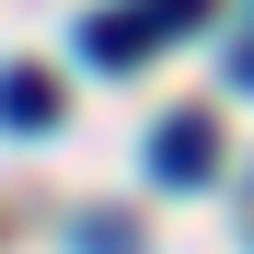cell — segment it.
Masks as SVG:
<instances>
[{
    "label": "cell",
    "instance_id": "4",
    "mask_svg": "<svg viewBox=\"0 0 254 254\" xmlns=\"http://www.w3.org/2000/svg\"><path fill=\"white\" fill-rule=\"evenodd\" d=\"M81 254H139V243H127V220H81Z\"/></svg>",
    "mask_w": 254,
    "mask_h": 254
},
{
    "label": "cell",
    "instance_id": "3",
    "mask_svg": "<svg viewBox=\"0 0 254 254\" xmlns=\"http://www.w3.org/2000/svg\"><path fill=\"white\" fill-rule=\"evenodd\" d=\"M58 116V81L47 69H0V127H47Z\"/></svg>",
    "mask_w": 254,
    "mask_h": 254
},
{
    "label": "cell",
    "instance_id": "2",
    "mask_svg": "<svg viewBox=\"0 0 254 254\" xmlns=\"http://www.w3.org/2000/svg\"><path fill=\"white\" fill-rule=\"evenodd\" d=\"M150 174H162V185H208V174H220L208 116H162V127H150Z\"/></svg>",
    "mask_w": 254,
    "mask_h": 254
},
{
    "label": "cell",
    "instance_id": "1",
    "mask_svg": "<svg viewBox=\"0 0 254 254\" xmlns=\"http://www.w3.org/2000/svg\"><path fill=\"white\" fill-rule=\"evenodd\" d=\"M185 23H208V0H116V12L81 23V58L93 69H139L162 35H185Z\"/></svg>",
    "mask_w": 254,
    "mask_h": 254
},
{
    "label": "cell",
    "instance_id": "5",
    "mask_svg": "<svg viewBox=\"0 0 254 254\" xmlns=\"http://www.w3.org/2000/svg\"><path fill=\"white\" fill-rule=\"evenodd\" d=\"M231 81H243V93H254V35H243V58H231Z\"/></svg>",
    "mask_w": 254,
    "mask_h": 254
}]
</instances>
